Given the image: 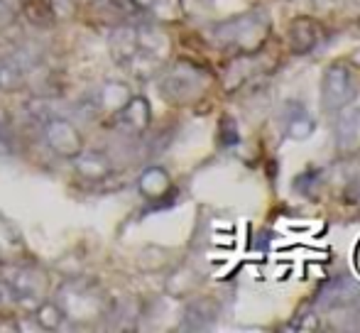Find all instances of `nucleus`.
Returning a JSON list of instances; mask_svg holds the SVG:
<instances>
[{"mask_svg": "<svg viewBox=\"0 0 360 333\" xmlns=\"http://www.w3.org/2000/svg\"><path fill=\"white\" fill-rule=\"evenodd\" d=\"M356 301H360V287L356 282L348 280V277H338V280H333V282H326V287L319 292L316 306L336 309V306L356 304Z\"/></svg>", "mask_w": 360, "mask_h": 333, "instance_id": "obj_11", "label": "nucleus"}, {"mask_svg": "<svg viewBox=\"0 0 360 333\" xmlns=\"http://www.w3.org/2000/svg\"><path fill=\"white\" fill-rule=\"evenodd\" d=\"M358 3H360V0H358ZM353 8H356V22L360 25V5H353Z\"/></svg>", "mask_w": 360, "mask_h": 333, "instance_id": "obj_26", "label": "nucleus"}, {"mask_svg": "<svg viewBox=\"0 0 360 333\" xmlns=\"http://www.w3.org/2000/svg\"><path fill=\"white\" fill-rule=\"evenodd\" d=\"M37 67V54L30 47H20L0 59V91L15 93L27 84L30 72Z\"/></svg>", "mask_w": 360, "mask_h": 333, "instance_id": "obj_5", "label": "nucleus"}, {"mask_svg": "<svg viewBox=\"0 0 360 333\" xmlns=\"http://www.w3.org/2000/svg\"><path fill=\"white\" fill-rule=\"evenodd\" d=\"M118 123L125 133L140 135L150 128L152 123V108L145 96H130V100L118 110Z\"/></svg>", "mask_w": 360, "mask_h": 333, "instance_id": "obj_10", "label": "nucleus"}, {"mask_svg": "<svg viewBox=\"0 0 360 333\" xmlns=\"http://www.w3.org/2000/svg\"><path fill=\"white\" fill-rule=\"evenodd\" d=\"M130 96H133V91H130L128 84H123V81H105L98 89V98H96V103H98L101 110L118 113V110L130 100Z\"/></svg>", "mask_w": 360, "mask_h": 333, "instance_id": "obj_17", "label": "nucleus"}, {"mask_svg": "<svg viewBox=\"0 0 360 333\" xmlns=\"http://www.w3.org/2000/svg\"><path fill=\"white\" fill-rule=\"evenodd\" d=\"M319 329H321V324H319V316L311 306H307L302 314L294 316L292 324H289V331H319Z\"/></svg>", "mask_w": 360, "mask_h": 333, "instance_id": "obj_23", "label": "nucleus"}, {"mask_svg": "<svg viewBox=\"0 0 360 333\" xmlns=\"http://www.w3.org/2000/svg\"><path fill=\"white\" fill-rule=\"evenodd\" d=\"M18 304V294H15L13 285L8 280H0V306L3 309H10V306Z\"/></svg>", "mask_w": 360, "mask_h": 333, "instance_id": "obj_24", "label": "nucleus"}, {"mask_svg": "<svg viewBox=\"0 0 360 333\" xmlns=\"http://www.w3.org/2000/svg\"><path fill=\"white\" fill-rule=\"evenodd\" d=\"M314 130H316V123L302 103H297V100L285 103V108H282V133H285V138L307 140L314 135Z\"/></svg>", "mask_w": 360, "mask_h": 333, "instance_id": "obj_9", "label": "nucleus"}, {"mask_svg": "<svg viewBox=\"0 0 360 333\" xmlns=\"http://www.w3.org/2000/svg\"><path fill=\"white\" fill-rule=\"evenodd\" d=\"M218 316H221V304L209 296L186 301L184 311H181V331H209L216 326Z\"/></svg>", "mask_w": 360, "mask_h": 333, "instance_id": "obj_7", "label": "nucleus"}, {"mask_svg": "<svg viewBox=\"0 0 360 333\" xmlns=\"http://www.w3.org/2000/svg\"><path fill=\"white\" fill-rule=\"evenodd\" d=\"M336 125H333V135H336L338 148H353L356 140L360 138V110L356 105H346V108L336 110Z\"/></svg>", "mask_w": 360, "mask_h": 333, "instance_id": "obj_14", "label": "nucleus"}, {"mask_svg": "<svg viewBox=\"0 0 360 333\" xmlns=\"http://www.w3.org/2000/svg\"><path fill=\"white\" fill-rule=\"evenodd\" d=\"M209 81L211 79L206 69L196 67L191 62H176L160 79V93L172 105H189L204 96V91L209 89Z\"/></svg>", "mask_w": 360, "mask_h": 333, "instance_id": "obj_2", "label": "nucleus"}, {"mask_svg": "<svg viewBox=\"0 0 360 333\" xmlns=\"http://www.w3.org/2000/svg\"><path fill=\"white\" fill-rule=\"evenodd\" d=\"M10 130H13V120H10V113L0 105V140L10 143Z\"/></svg>", "mask_w": 360, "mask_h": 333, "instance_id": "obj_25", "label": "nucleus"}, {"mask_svg": "<svg viewBox=\"0 0 360 333\" xmlns=\"http://www.w3.org/2000/svg\"><path fill=\"white\" fill-rule=\"evenodd\" d=\"M138 191L140 196L147 201H160L165 199L167 194L172 191V176L165 166H147L143 169V174L138 176Z\"/></svg>", "mask_w": 360, "mask_h": 333, "instance_id": "obj_12", "label": "nucleus"}, {"mask_svg": "<svg viewBox=\"0 0 360 333\" xmlns=\"http://www.w3.org/2000/svg\"><path fill=\"white\" fill-rule=\"evenodd\" d=\"M338 179L343 184V196L351 201L360 199V148L351 150L338 164Z\"/></svg>", "mask_w": 360, "mask_h": 333, "instance_id": "obj_15", "label": "nucleus"}, {"mask_svg": "<svg viewBox=\"0 0 360 333\" xmlns=\"http://www.w3.org/2000/svg\"><path fill=\"white\" fill-rule=\"evenodd\" d=\"M240 143V130H238L236 120L231 115H223L221 125H218V145L221 148H236Z\"/></svg>", "mask_w": 360, "mask_h": 333, "instance_id": "obj_22", "label": "nucleus"}, {"mask_svg": "<svg viewBox=\"0 0 360 333\" xmlns=\"http://www.w3.org/2000/svg\"><path fill=\"white\" fill-rule=\"evenodd\" d=\"M326 39V27L319 20L299 15L289 22V47L294 54H311Z\"/></svg>", "mask_w": 360, "mask_h": 333, "instance_id": "obj_6", "label": "nucleus"}, {"mask_svg": "<svg viewBox=\"0 0 360 333\" xmlns=\"http://www.w3.org/2000/svg\"><path fill=\"white\" fill-rule=\"evenodd\" d=\"M358 96V77L348 62H333L321 79V108L326 113L346 108Z\"/></svg>", "mask_w": 360, "mask_h": 333, "instance_id": "obj_3", "label": "nucleus"}, {"mask_svg": "<svg viewBox=\"0 0 360 333\" xmlns=\"http://www.w3.org/2000/svg\"><path fill=\"white\" fill-rule=\"evenodd\" d=\"M328 329L336 331H360V301L346 306H336V309H326Z\"/></svg>", "mask_w": 360, "mask_h": 333, "instance_id": "obj_18", "label": "nucleus"}, {"mask_svg": "<svg viewBox=\"0 0 360 333\" xmlns=\"http://www.w3.org/2000/svg\"><path fill=\"white\" fill-rule=\"evenodd\" d=\"M72 162H74L76 174L86 181H103L113 174V162H110V157L103 152H86L84 150L81 155H76Z\"/></svg>", "mask_w": 360, "mask_h": 333, "instance_id": "obj_13", "label": "nucleus"}, {"mask_svg": "<svg viewBox=\"0 0 360 333\" xmlns=\"http://www.w3.org/2000/svg\"><path fill=\"white\" fill-rule=\"evenodd\" d=\"M108 52L115 64L120 67H130L133 59L140 54V39H138V25H118L113 27L108 37Z\"/></svg>", "mask_w": 360, "mask_h": 333, "instance_id": "obj_8", "label": "nucleus"}, {"mask_svg": "<svg viewBox=\"0 0 360 333\" xmlns=\"http://www.w3.org/2000/svg\"><path fill=\"white\" fill-rule=\"evenodd\" d=\"M140 10L162 20H176L181 15V0H133Z\"/></svg>", "mask_w": 360, "mask_h": 333, "instance_id": "obj_21", "label": "nucleus"}, {"mask_svg": "<svg viewBox=\"0 0 360 333\" xmlns=\"http://www.w3.org/2000/svg\"><path fill=\"white\" fill-rule=\"evenodd\" d=\"M44 140L47 148L62 159H74L76 155L84 152V138L72 120L49 118L44 123Z\"/></svg>", "mask_w": 360, "mask_h": 333, "instance_id": "obj_4", "label": "nucleus"}, {"mask_svg": "<svg viewBox=\"0 0 360 333\" xmlns=\"http://www.w3.org/2000/svg\"><path fill=\"white\" fill-rule=\"evenodd\" d=\"M323 186V169L319 166H307L302 174L294 176V191L304 199H316Z\"/></svg>", "mask_w": 360, "mask_h": 333, "instance_id": "obj_19", "label": "nucleus"}, {"mask_svg": "<svg viewBox=\"0 0 360 333\" xmlns=\"http://www.w3.org/2000/svg\"><path fill=\"white\" fill-rule=\"evenodd\" d=\"M32 314H34V324H37L39 331H59V329H64V324L69 321L62 301L42 299L34 306Z\"/></svg>", "mask_w": 360, "mask_h": 333, "instance_id": "obj_16", "label": "nucleus"}, {"mask_svg": "<svg viewBox=\"0 0 360 333\" xmlns=\"http://www.w3.org/2000/svg\"><path fill=\"white\" fill-rule=\"evenodd\" d=\"M272 32V20L265 8H252L236 18L223 20L214 27V39L223 49H233L238 54H255L265 47Z\"/></svg>", "mask_w": 360, "mask_h": 333, "instance_id": "obj_1", "label": "nucleus"}, {"mask_svg": "<svg viewBox=\"0 0 360 333\" xmlns=\"http://www.w3.org/2000/svg\"><path fill=\"white\" fill-rule=\"evenodd\" d=\"M22 13L37 27H49L54 22V5L49 0H25Z\"/></svg>", "mask_w": 360, "mask_h": 333, "instance_id": "obj_20", "label": "nucleus"}]
</instances>
